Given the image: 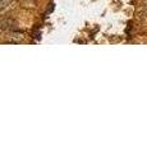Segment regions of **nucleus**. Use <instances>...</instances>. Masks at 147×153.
Wrapping results in <instances>:
<instances>
[{"mask_svg":"<svg viewBox=\"0 0 147 153\" xmlns=\"http://www.w3.org/2000/svg\"><path fill=\"white\" fill-rule=\"evenodd\" d=\"M143 7H145V9L147 10V0H145V3H143Z\"/></svg>","mask_w":147,"mask_h":153,"instance_id":"f257e3e1","label":"nucleus"}]
</instances>
